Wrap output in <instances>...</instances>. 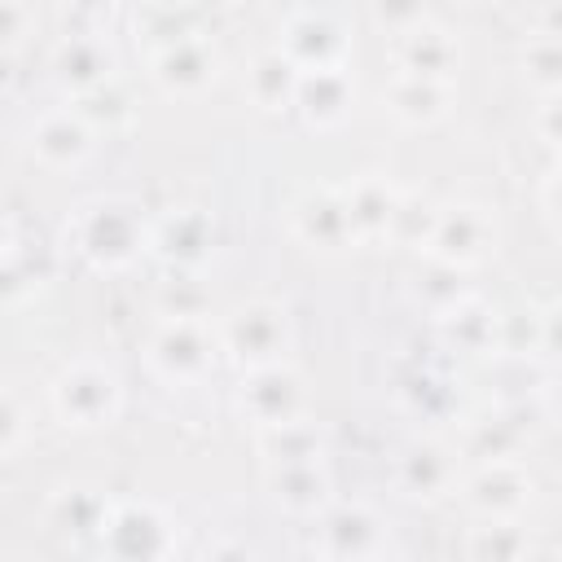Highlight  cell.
Returning a JSON list of instances; mask_svg holds the SVG:
<instances>
[{"mask_svg": "<svg viewBox=\"0 0 562 562\" xmlns=\"http://www.w3.org/2000/svg\"><path fill=\"white\" fill-rule=\"evenodd\" d=\"M70 241L92 268H127L140 250H149V228H145L136 202L92 198L79 206V215L70 224Z\"/></svg>", "mask_w": 562, "mask_h": 562, "instance_id": "1", "label": "cell"}, {"mask_svg": "<svg viewBox=\"0 0 562 562\" xmlns=\"http://www.w3.org/2000/svg\"><path fill=\"white\" fill-rule=\"evenodd\" d=\"M119 404H123L119 373L101 360H75L53 382V408H57L61 426H75V430L110 426Z\"/></svg>", "mask_w": 562, "mask_h": 562, "instance_id": "2", "label": "cell"}, {"mask_svg": "<svg viewBox=\"0 0 562 562\" xmlns=\"http://www.w3.org/2000/svg\"><path fill=\"white\" fill-rule=\"evenodd\" d=\"M215 351H220V342L198 316H167L154 329V338L145 347V360L162 382L193 386V382H202L211 373Z\"/></svg>", "mask_w": 562, "mask_h": 562, "instance_id": "3", "label": "cell"}, {"mask_svg": "<svg viewBox=\"0 0 562 562\" xmlns=\"http://www.w3.org/2000/svg\"><path fill=\"white\" fill-rule=\"evenodd\" d=\"M290 338V321H285V307L277 303H241L224 316L215 342L220 351H228V360H237L241 369H255V364H268V360H281V347Z\"/></svg>", "mask_w": 562, "mask_h": 562, "instance_id": "4", "label": "cell"}, {"mask_svg": "<svg viewBox=\"0 0 562 562\" xmlns=\"http://www.w3.org/2000/svg\"><path fill=\"white\" fill-rule=\"evenodd\" d=\"M97 540L110 558H167V553H176V527L149 501L110 505Z\"/></svg>", "mask_w": 562, "mask_h": 562, "instance_id": "5", "label": "cell"}, {"mask_svg": "<svg viewBox=\"0 0 562 562\" xmlns=\"http://www.w3.org/2000/svg\"><path fill=\"white\" fill-rule=\"evenodd\" d=\"M492 241H496V224H492V215L483 206H474V202L435 206V220H430V233H426V250L439 263L470 268L492 250Z\"/></svg>", "mask_w": 562, "mask_h": 562, "instance_id": "6", "label": "cell"}, {"mask_svg": "<svg viewBox=\"0 0 562 562\" xmlns=\"http://www.w3.org/2000/svg\"><path fill=\"white\" fill-rule=\"evenodd\" d=\"M237 404H241V413H246L259 430H263V426L294 422V417H303V408H307L303 378H299L285 360L255 364V369H246V378H241Z\"/></svg>", "mask_w": 562, "mask_h": 562, "instance_id": "7", "label": "cell"}, {"mask_svg": "<svg viewBox=\"0 0 562 562\" xmlns=\"http://www.w3.org/2000/svg\"><path fill=\"white\" fill-rule=\"evenodd\" d=\"M465 505L487 522V518H518L531 496H536V483L531 474L514 461V457H492V461H479V470L457 483Z\"/></svg>", "mask_w": 562, "mask_h": 562, "instance_id": "8", "label": "cell"}, {"mask_svg": "<svg viewBox=\"0 0 562 562\" xmlns=\"http://www.w3.org/2000/svg\"><path fill=\"white\" fill-rule=\"evenodd\" d=\"M316 549L325 558H382L391 549V527L373 505L347 501V505H334L321 514Z\"/></svg>", "mask_w": 562, "mask_h": 562, "instance_id": "9", "label": "cell"}, {"mask_svg": "<svg viewBox=\"0 0 562 562\" xmlns=\"http://www.w3.org/2000/svg\"><path fill=\"white\" fill-rule=\"evenodd\" d=\"M461 483V461L439 439H417L395 461V487L413 501H439Z\"/></svg>", "mask_w": 562, "mask_h": 562, "instance_id": "10", "label": "cell"}, {"mask_svg": "<svg viewBox=\"0 0 562 562\" xmlns=\"http://www.w3.org/2000/svg\"><path fill=\"white\" fill-rule=\"evenodd\" d=\"M215 75H220V57L193 31L180 35V40H171V44H162L154 53V83L162 92H171V97H193V92L211 88Z\"/></svg>", "mask_w": 562, "mask_h": 562, "instance_id": "11", "label": "cell"}, {"mask_svg": "<svg viewBox=\"0 0 562 562\" xmlns=\"http://www.w3.org/2000/svg\"><path fill=\"white\" fill-rule=\"evenodd\" d=\"M211 246H215V220H211L206 211H198V206L171 211V215H162V220L149 228V250H154L162 263L180 268V272L198 268V263L211 255Z\"/></svg>", "mask_w": 562, "mask_h": 562, "instance_id": "12", "label": "cell"}, {"mask_svg": "<svg viewBox=\"0 0 562 562\" xmlns=\"http://www.w3.org/2000/svg\"><path fill=\"white\" fill-rule=\"evenodd\" d=\"M277 48H281L299 70H321V66H342L347 40H342V26H338L329 13L303 9V13H294V18L285 22Z\"/></svg>", "mask_w": 562, "mask_h": 562, "instance_id": "13", "label": "cell"}, {"mask_svg": "<svg viewBox=\"0 0 562 562\" xmlns=\"http://www.w3.org/2000/svg\"><path fill=\"white\" fill-rule=\"evenodd\" d=\"M294 233L312 250H342L356 241L342 189H312L294 202Z\"/></svg>", "mask_w": 562, "mask_h": 562, "instance_id": "14", "label": "cell"}, {"mask_svg": "<svg viewBox=\"0 0 562 562\" xmlns=\"http://www.w3.org/2000/svg\"><path fill=\"white\" fill-rule=\"evenodd\" d=\"M92 136L79 110H53L31 127V154L44 167H79L92 154Z\"/></svg>", "mask_w": 562, "mask_h": 562, "instance_id": "15", "label": "cell"}, {"mask_svg": "<svg viewBox=\"0 0 562 562\" xmlns=\"http://www.w3.org/2000/svg\"><path fill=\"white\" fill-rule=\"evenodd\" d=\"M268 492L290 514H321L329 501V474H325L321 457L268 461Z\"/></svg>", "mask_w": 562, "mask_h": 562, "instance_id": "16", "label": "cell"}, {"mask_svg": "<svg viewBox=\"0 0 562 562\" xmlns=\"http://www.w3.org/2000/svg\"><path fill=\"white\" fill-rule=\"evenodd\" d=\"M400 44H395V66L408 70V75H430V79H452L457 70V40L435 26V22H413L408 31H395Z\"/></svg>", "mask_w": 562, "mask_h": 562, "instance_id": "17", "label": "cell"}, {"mask_svg": "<svg viewBox=\"0 0 562 562\" xmlns=\"http://www.w3.org/2000/svg\"><path fill=\"white\" fill-rule=\"evenodd\" d=\"M294 105H299L303 119L316 123V127H329V123L347 119V110H351V79H347V70H342V66L299 70Z\"/></svg>", "mask_w": 562, "mask_h": 562, "instance_id": "18", "label": "cell"}, {"mask_svg": "<svg viewBox=\"0 0 562 562\" xmlns=\"http://www.w3.org/2000/svg\"><path fill=\"white\" fill-rule=\"evenodd\" d=\"M448 101H452V83L448 79H430V75H408V70H395L391 88H386V105L400 123H413V127H426L435 119L448 114Z\"/></svg>", "mask_w": 562, "mask_h": 562, "instance_id": "19", "label": "cell"}, {"mask_svg": "<svg viewBox=\"0 0 562 562\" xmlns=\"http://www.w3.org/2000/svg\"><path fill=\"white\" fill-rule=\"evenodd\" d=\"M347 198V215H351V228H356V241H369V237H382L391 233V220H395V206H400V193L386 176L369 171L360 176L356 184L342 189Z\"/></svg>", "mask_w": 562, "mask_h": 562, "instance_id": "20", "label": "cell"}, {"mask_svg": "<svg viewBox=\"0 0 562 562\" xmlns=\"http://www.w3.org/2000/svg\"><path fill=\"white\" fill-rule=\"evenodd\" d=\"M53 70H57V79L66 88L88 92V88H97V83H105L114 75V53H110V44L101 35H70V40L57 44Z\"/></svg>", "mask_w": 562, "mask_h": 562, "instance_id": "21", "label": "cell"}, {"mask_svg": "<svg viewBox=\"0 0 562 562\" xmlns=\"http://www.w3.org/2000/svg\"><path fill=\"white\" fill-rule=\"evenodd\" d=\"M246 83H250V101H255L259 110H285V105H294L299 66H294L281 48H268V53H259V57L250 61Z\"/></svg>", "mask_w": 562, "mask_h": 562, "instance_id": "22", "label": "cell"}, {"mask_svg": "<svg viewBox=\"0 0 562 562\" xmlns=\"http://www.w3.org/2000/svg\"><path fill=\"white\" fill-rule=\"evenodd\" d=\"M439 325H443V338L461 351H487L496 338V312L470 294H461L452 307H443Z\"/></svg>", "mask_w": 562, "mask_h": 562, "instance_id": "23", "label": "cell"}, {"mask_svg": "<svg viewBox=\"0 0 562 562\" xmlns=\"http://www.w3.org/2000/svg\"><path fill=\"white\" fill-rule=\"evenodd\" d=\"M79 114H83V123L92 127V132H114V127H127L132 123V97L114 83V75L105 79V83H97V88H88V92H79V105H75Z\"/></svg>", "mask_w": 562, "mask_h": 562, "instance_id": "24", "label": "cell"}, {"mask_svg": "<svg viewBox=\"0 0 562 562\" xmlns=\"http://www.w3.org/2000/svg\"><path fill=\"white\" fill-rule=\"evenodd\" d=\"M259 452L268 461H303V457H321V435L307 417L281 422V426H263L259 430Z\"/></svg>", "mask_w": 562, "mask_h": 562, "instance_id": "25", "label": "cell"}, {"mask_svg": "<svg viewBox=\"0 0 562 562\" xmlns=\"http://www.w3.org/2000/svg\"><path fill=\"white\" fill-rule=\"evenodd\" d=\"M105 509L110 505L101 496H92L88 487H66L53 501V522L61 531H70V536H97L101 522H105Z\"/></svg>", "mask_w": 562, "mask_h": 562, "instance_id": "26", "label": "cell"}, {"mask_svg": "<svg viewBox=\"0 0 562 562\" xmlns=\"http://www.w3.org/2000/svg\"><path fill=\"white\" fill-rule=\"evenodd\" d=\"M470 553L474 558H527L531 531L518 527V518H487V527H474Z\"/></svg>", "mask_w": 562, "mask_h": 562, "instance_id": "27", "label": "cell"}, {"mask_svg": "<svg viewBox=\"0 0 562 562\" xmlns=\"http://www.w3.org/2000/svg\"><path fill=\"white\" fill-rule=\"evenodd\" d=\"M522 66H527V79L553 97L558 92V70H562V57H558V35L553 31H536L527 40V53H522Z\"/></svg>", "mask_w": 562, "mask_h": 562, "instance_id": "28", "label": "cell"}, {"mask_svg": "<svg viewBox=\"0 0 562 562\" xmlns=\"http://www.w3.org/2000/svg\"><path fill=\"white\" fill-rule=\"evenodd\" d=\"M514 430L505 417H487V422H474L470 426V439H465V452L479 457V461H492V457H514Z\"/></svg>", "mask_w": 562, "mask_h": 562, "instance_id": "29", "label": "cell"}, {"mask_svg": "<svg viewBox=\"0 0 562 562\" xmlns=\"http://www.w3.org/2000/svg\"><path fill=\"white\" fill-rule=\"evenodd\" d=\"M22 435H26V413H22V404H18L9 391H0V457H9V452L22 443Z\"/></svg>", "mask_w": 562, "mask_h": 562, "instance_id": "30", "label": "cell"}, {"mask_svg": "<svg viewBox=\"0 0 562 562\" xmlns=\"http://www.w3.org/2000/svg\"><path fill=\"white\" fill-rule=\"evenodd\" d=\"M26 35V9L22 0H0V53L18 48Z\"/></svg>", "mask_w": 562, "mask_h": 562, "instance_id": "31", "label": "cell"}, {"mask_svg": "<svg viewBox=\"0 0 562 562\" xmlns=\"http://www.w3.org/2000/svg\"><path fill=\"white\" fill-rule=\"evenodd\" d=\"M378 18L391 26V31H408L413 22H422V0H378Z\"/></svg>", "mask_w": 562, "mask_h": 562, "instance_id": "32", "label": "cell"}, {"mask_svg": "<svg viewBox=\"0 0 562 562\" xmlns=\"http://www.w3.org/2000/svg\"><path fill=\"white\" fill-rule=\"evenodd\" d=\"M70 13H79V18H101V13H110V4L114 0H61Z\"/></svg>", "mask_w": 562, "mask_h": 562, "instance_id": "33", "label": "cell"}, {"mask_svg": "<svg viewBox=\"0 0 562 562\" xmlns=\"http://www.w3.org/2000/svg\"><path fill=\"white\" fill-rule=\"evenodd\" d=\"M461 4H479V0H461Z\"/></svg>", "mask_w": 562, "mask_h": 562, "instance_id": "34", "label": "cell"}]
</instances>
